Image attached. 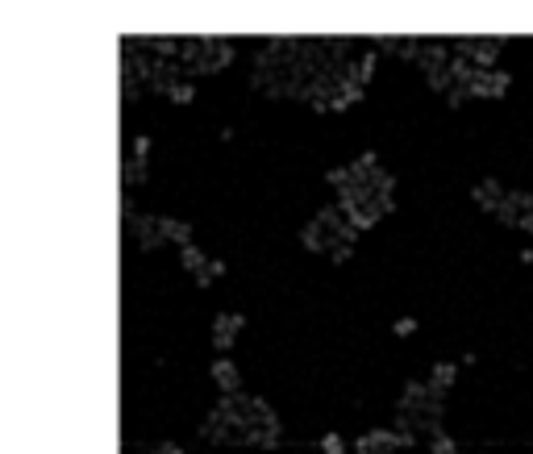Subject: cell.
Instances as JSON below:
<instances>
[{"label":"cell","mask_w":533,"mask_h":454,"mask_svg":"<svg viewBox=\"0 0 533 454\" xmlns=\"http://www.w3.org/2000/svg\"><path fill=\"white\" fill-rule=\"evenodd\" d=\"M408 446H417V438H412L408 429H400V425H388V429H367V434L355 442L358 454H400V450H408Z\"/></svg>","instance_id":"obj_5"},{"label":"cell","mask_w":533,"mask_h":454,"mask_svg":"<svg viewBox=\"0 0 533 454\" xmlns=\"http://www.w3.org/2000/svg\"><path fill=\"white\" fill-rule=\"evenodd\" d=\"M355 238H358V229L338 209H321L312 217V226L305 229V246L325 254V259H333V263H346L355 254Z\"/></svg>","instance_id":"obj_4"},{"label":"cell","mask_w":533,"mask_h":454,"mask_svg":"<svg viewBox=\"0 0 533 454\" xmlns=\"http://www.w3.org/2000/svg\"><path fill=\"white\" fill-rule=\"evenodd\" d=\"M429 454H458V442H454V438H450V434H434V438H429Z\"/></svg>","instance_id":"obj_9"},{"label":"cell","mask_w":533,"mask_h":454,"mask_svg":"<svg viewBox=\"0 0 533 454\" xmlns=\"http://www.w3.org/2000/svg\"><path fill=\"white\" fill-rule=\"evenodd\" d=\"M454 379H458V367L454 363H434V371H429V388L434 392H442V396H450V388H454Z\"/></svg>","instance_id":"obj_6"},{"label":"cell","mask_w":533,"mask_h":454,"mask_svg":"<svg viewBox=\"0 0 533 454\" xmlns=\"http://www.w3.org/2000/svg\"><path fill=\"white\" fill-rule=\"evenodd\" d=\"M242 329V317H221V333L213 338V346L217 350H229V333H238Z\"/></svg>","instance_id":"obj_8"},{"label":"cell","mask_w":533,"mask_h":454,"mask_svg":"<svg viewBox=\"0 0 533 454\" xmlns=\"http://www.w3.org/2000/svg\"><path fill=\"white\" fill-rule=\"evenodd\" d=\"M412 329H417V321H412V317H400L396 321V333H412Z\"/></svg>","instance_id":"obj_11"},{"label":"cell","mask_w":533,"mask_h":454,"mask_svg":"<svg viewBox=\"0 0 533 454\" xmlns=\"http://www.w3.org/2000/svg\"><path fill=\"white\" fill-rule=\"evenodd\" d=\"M213 379L221 384L225 392H238V388H242V375H238V367L229 363V359H217V363H213Z\"/></svg>","instance_id":"obj_7"},{"label":"cell","mask_w":533,"mask_h":454,"mask_svg":"<svg viewBox=\"0 0 533 454\" xmlns=\"http://www.w3.org/2000/svg\"><path fill=\"white\" fill-rule=\"evenodd\" d=\"M446 396L442 392H434L425 379H412V384H404V392H400V405H396V425L400 429H408L417 442L425 438H434V434H442L446 425Z\"/></svg>","instance_id":"obj_3"},{"label":"cell","mask_w":533,"mask_h":454,"mask_svg":"<svg viewBox=\"0 0 533 454\" xmlns=\"http://www.w3.org/2000/svg\"><path fill=\"white\" fill-rule=\"evenodd\" d=\"M529 192H533V188H529Z\"/></svg>","instance_id":"obj_12"},{"label":"cell","mask_w":533,"mask_h":454,"mask_svg":"<svg viewBox=\"0 0 533 454\" xmlns=\"http://www.w3.org/2000/svg\"><path fill=\"white\" fill-rule=\"evenodd\" d=\"M471 200L504 229L533 233V192L529 188H508L500 180H479L471 188Z\"/></svg>","instance_id":"obj_2"},{"label":"cell","mask_w":533,"mask_h":454,"mask_svg":"<svg viewBox=\"0 0 533 454\" xmlns=\"http://www.w3.org/2000/svg\"><path fill=\"white\" fill-rule=\"evenodd\" d=\"M321 450H325V454H342V450H346V442H342L338 434H325V438H321Z\"/></svg>","instance_id":"obj_10"},{"label":"cell","mask_w":533,"mask_h":454,"mask_svg":"<svg viewBox=\"0 0 533 454\" xmlns=\"http://www.w3.org/2000/svg\"><path fill=\"white\" fill-rule=\"evenodd\" d=\"M325 180L338 188V213L355 229H371L396 209V180L379 167V159L367 150L350 167L325 171Z\"/></svg>","instance_id":"obj_1"}]
</instances>
